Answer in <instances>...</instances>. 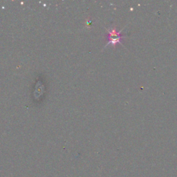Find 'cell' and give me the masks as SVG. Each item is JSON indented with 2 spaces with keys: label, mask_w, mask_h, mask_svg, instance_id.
Segmentation results:
<instances>
[{
  "label": "cell",
  "mask_w": 177,
  "mask_h": 177,
  "mask_svg": "<svg viewBox=\"0 0 177 177\" xmlns=\"http://www.w3.org/2000/svg\"><path fill=\"white\" fill-rule=\"evenodd\" d=\"M122 30L120 31L116 30V28H113L111 30H107V33L105 35V38L107 40L106 46L108 45H112L113 46H116L118 44H122L123 38L124 35L121 33Z\"/></svg>",
  "instance_id": "6da1fadb"
}]
</instances>
